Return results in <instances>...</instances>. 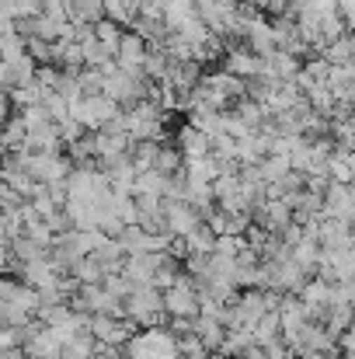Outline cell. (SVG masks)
<instances>
[{"mask_svg": "<svg viewBox=\"0 0 355 359\" xmlns=\"http://www.w3.org/2000/svg\"><path fill=\"white\" fill-rule=\"evenodd\" d=\"M95 359H125V356H122L118 349H102V353H98Z\"/></svg>", "mask_w": 355, "mask_h": 359, "instance_id": "obj_36", "label": "cell"}, {"mask_svg": "<svg viewBox=\"0 0 355 359\" xmlns=\"http://www.w3.org/2000/svg\"><path fill=\"white\" fill-rule=\"evenodd\" d=\"M11 119V98H7V91H0V126Z\"/></svg>", "mask_w": 355, "mask_h": 359, "instance_id": "obj_35", "label": "cell"}, {"mask_svg": "<svg viewBox=\"0 0 355 359\" xmlns=\"http://www.w3.org/2000/svg\"><path fill=\"white\" fill-rule=\"evenodd\" d=\"M230 311H234V328H254L258 321H261V314L268 311L265 307V290H247V293H240L234 304H230Z\"/></svg>", "mask_w": 355, "mask_h": 359, "instance_id": "obj_8", "label": "cell"}, {"mask_svg": "<svg viewBox=\"0 0 355 359\" xmlns=\"http://www.w3.org/2000/svg\"><path fill=\"white\" fill-rule=\"evenodd\" d=\"M258 171H261V182H265V185H279L293 168H289V157H275V154H268V157L258 164Z\"/></svg>", "mask_w": 355, "mask_h": 359, "instance_id": "obj_21", "label": "cell"}, {"mask_svg": "<svg viewBox=\"0 0 355 359\" xmlns=\"http://www.w3.org/2000/svg\"><path fill=\"white\" fill-rule=\"evenodd\" d=\"M240 359H265V353H261V346H254L251 353H244V356H240Z\"/></svg>", "mask_w": 355, "mask_h": 359, "instance_id": "obj_37", "label": "cell"}, {"mask_svg": "<svg viewBox=\"0 0 355 359\" xmlns=\"http://www.w3.org/2000/svg\"><path fill=\"white\" fill-rule=\"evenodd\" d=\"M164 314L185 318V321H195L199 318V283L188 272H181L174 279V286L164 290Z\"/></svg>", "mask_w": 355, "mask_h": 359, "instance_id": "obj_2", "label": "cell"}, {"mask_svg": "<svg viewBox=\"0 0 355 359\" xmlns=\"http://www.w3.org/2000/svg\"><path fill=\"white\" fill-rule=\"evenodd\" d=\"M202 224V213L192 210L188 203H164V227L171 238H188Z\"/></svg>", "mask_w": 355, "mask_h": 359, "instance_id": "obj_7", "label": "cell"}, {"mask_svg": "<svg viewBox=\"0 0 355 359\" xmlns=\"http://www.w3.org/2000/svg\"><path fill=\"white\" fill-rule=\"evenodd\" d=\"M102 4H105V18L122 28V25H136L143 0H102Z\"/></svg>", "mask_w": 355, "mask_h": 359, "instance_id": "obj_13", "label": "cell"}, {"mask_svg": "<svg viewBox=\"0 0 355 359\" xmlns=\"http://www.w3.org/2000/svg\"><path fill=\"white\" fill-rule=\"evenodd\" d=\"M14 88V81H11V67L0 60V91H11Z\"/></svg>", "mask_w": 355, "mask_h": 359, "instance_id": "obj_33", "label": "cell"}, {"mask_svg": "<svg viewBox=\"0 0 355 359\" xmlns=\"http://www.w3.org/2000/svg\"><path fill=\"white\" fill-rule=\"evenodd\" d=\"M240 251H244V238H234V234H220L213 248V255H223V258H237Z\"/></svg>", "mask_w": 355, "mask_h": 359, "instance_id": "obj_27", "label": "cell"}, {"mask_svg": "<svg viewBox=\"0 0 355 359\" xmlns=\"http://www.w3.org/2000/svg\"><path fill=\"white\" fill-rule=\"evenodd\" d=\"M35 81H39L46 91H60V84H63V70H60V67H39Z\"/></svg>", "mask_w": 355, "mask_h": 359, "instance_id": "obj_29", "label": "cell"}, {"mask_svg": "<svg viewBox=\"0 0 355 359\" xmlns=\"http://www.w3.org/2000/svg\"><path fill=\"white\" fill-rule=\"evenodd\" d=\"M223 70L237 77V81H258V77H265V60L261 56H254L251 49H244V46H230L227 49V56H223Z\"/></svg>", "mask_w": 355, "mask_h": 359, "instance_id": "obj_6", "label": "cell"}, {"mask_svg": "<svg viewBox=\"0 0 355 359\" xmlns=\"http://www.w3.org/2000/svg\"><path fill=\"white\" fill-rule=\"evenodd\" d=\"M338 349L345 353V359L355 356V325L349 328V332H345V335H342V339H338Z\"/></svg>", "mask_w": 355, "mask_h": 359, "instance_id": "obj_31", "label": "cell"}, {"mask_svg": "<svg viewBox=\"0 0 355 359\" xmlns=\"http://www.w3.org/2000/svg\"><path fill=\"white\" fill-rule=\"evenodd\" d=\"M95 39H98V42H102V46H105V49L116 56L118 42H122V28H118L116 21H109V18H105V21H98V25H95Z\"/></svg>", "mask_w": 355, "mask_h": 359, "instance_id": "obj_24", "label": "cell"}, {"mask_svg": "<svg viewBox=\"0 0 355 359\" xmlns=\"http://www.w3.org/2000/svg\"><path fill=\"white\" fill-rule=\"evenodd\" d=\"M157 147H160V143H132V150H129V161H132L136 175H139V171H150V168H153Z\"/></svg>", "mask_w": 355, "mask_h": 359, "instance_id": "obj_23", "label": "cell"}, {"mask_svg": "<svg viewBox=\"0 0 355 359\" xmlns=\"http://www.w3.org/2000/svg\"><path fill=\"white\" fill-rule=\"evenodd\" d=\"M258 342H254V335L247 332V328H230L227 332V339H223V346H220V356H234L240 359L244 353H251Z\"/></svg>", "mask_w": 355, "mask_h": 359, "instance_id": "obj_16", "label": "cell"}, {"mask_svg": "<svg viewBox=\"0 0 355 359\" xmlns=\"http://www.w3.org/2000/svg\"><path fill=\"white\" fill-rule=\"evenodd\" d=\"M116 63L122 74H132V77H143V63H146V39L136 35V32H122V42L116 49ZM146 81V77H143Z\"/></svg>", "mask_w": 355, "mask_h": 359, "instance_id": "obj_5", "label": "cell"}, {"mask_svg": "<svg viewBox=\"0 0 355 359\" xmlns=\"http://www.w3.org/2000/svg\"><path fill=\"white\" fill-rule=\"evenodd\" d=\"M118 109L116 102L109 98V95H95V98H81V102H74L70 105V119H77L88 133H98V129H105L109 122L116 119Z\"/></svg>", "mask_w": 355, "mask_h": 359, "instance_id": "obj_3", "label": "cell"}, {"mask_svg": "<svg viewBox=\"0 0 355 359\" xmlns=\"http://www.w3.org/2000/svg\"><path fill=\"white\" fill-rule=\"evenodd\" d=\"M116 241L122 244V251H125V255H150V251H153V248H150L153 234H146V231H143V227H136V224H132V227H125Z\"/></svg>", "mask_w": 355, "mask_h": 359, "instance_id": "obj_17", "label": "cell"}, {"mask_svg": "<svg viewBox=\"0 0 355 359\" xmlns=\"http://www.w3.org/2000/svg\"><path fill=\"white\" fill-rule=\"evenodd\" d=\"M25 356H32V359H63V339L56 335V328H39V332L25 342Z\"/></svg>", "mask_w": 355, "mask_h": 359, "instance_id": "obj_9", "label": "cell"}, {"mask_svg": "<svg viewBox=\"0 0 355 359\" xmlns=\"http://www.w3.org/2000/svg\"><path fill=\"white\" fill-rule=\"evenodd\" d=\"M174 147L181 150V157H209L213 154V136H206V133H199V129H192L185 122L178 129V143Z\"/></svg>", "mask_w": 355, "mask_h": 359, "instance_id": "obj_10", "label": "cell"}, {"mask_svg": "<svg viewBox=\"0 0 355 359\" xmlns=\"http://www.w3.org/2000/svg\"><path fill=\"white\" fill-rule=\"evenodd\" d=\"M164 192H167V178L160 175V171H139L136 175V182H132V196H160L164 199Z\"/></svg>", "mask_w": 355, "mask_h": 359, "instance_id": "obj_18", "label": "cell"}, {"mask_svg": "<svg viewBox=\"0 0 355 359\" xmlns=\"http://www.w3.org/2000/svg\"><path fill=\"white\" fill-rule=\"evenodd\" d=\"M11 255H14V265H32V262H39V258H46V248H39L32 238H21L11 244Z\"/></svg>", "mask_w": 355, "mask_h": 359, "instance_id": "obj_22", "label": "cell"}, {"mask_svg": "<svg viewBox=\"0 0 355 359\" xmlns=\"http://www.w3.org/2000/svg\"><path fill=\"white\" fill-rule=\"evenodd\" d=\"M14 265V255H11V244L0 241V269H11Z\"/></svg>", "mask_w": 355, "mask_h": 359, "instance_id": "obj_34", "label": "cell"}, {"mask_svg": "<svg viewBox=\"0 0 355 359\" xmlns=\"http://www.w3.org/2000/svg\"><path fill=\"white\" fill-rule=\"evenodd\" d=\"M136 325L132 321H125V318H109V314H91V339L102 346V349H118V346H125L136 332H132Z\"/></svg>", "mask_w": 355, "mask_h": 359, "instance_id": "obj_4", "label": "cell"}, {"mask_svg": "<svg viewBox=\"0 0 355 359\" xmlns=\"http://www.w3.org/2000/svg\"><path fill=\"white\" fill-rule=\"evenodd\" d=\"M192 4H195V7H202V4H213V0H192Z\"/></svg>", "mask_w": 355, "mask_h": 359, "instance_id": "obj_38", "label": "cell"}, {"mask_svg": "<svg viewBox=\"0 0 355 359\" xmlns=\"http://www.w3.org/2000/svg\"><path fill=\"white\" fill-rule=\"evenodd\" d=\"M192 335L202 342V349H206V353H220V346H223V339H227V328H223L216 318L199 314V318L192 321Z\"/></svg>", "mask_w": 355, "mask_h": 359, "instance_id": "obj_11", "label": "cell"}, {"mask_svg": "<svg viewBox=\"0 0 355 359\" xmlns=\"http://www.w3.org/2000/svg\"><path fill=\"white\" fill-rule=\"evenodd\" d=\"M321 56H324L331 67H349V63H355V32H345L342 39L328 42V46L321 49Z\"/></svg>", "mask_w": 355, "mask_h": 359, "instance_id": "obj_12", "label": "cell"}, {"mask_svg": "<svg viewBox=\"0 0 355 359\" xmlns=\"http://www.w3.org/2000/svg\"><path fill=\"white\" fill-rule=\"evenodd\" d=\"M42 109L49 112V119L56 122V126H60V122H67V119H70V102H67V98H63L60 91H49V95L42 98Z\"/></svg>", "mask_w": 355, "mask_h": 359, "instance_id": "obj_25", "label": "cell"}, {"mask_svg": "<svg viewBox=\"0 0 355 359\" xmlns=\"http://www.w3.org/2000/svg\"><path fill=\"white\" fill-rule=\"evenodd\" d=\"M102 286H105V290H109L116 300H122V304H125V297L132 293V283H129L122 272H118V276H105V283H102Z\"/></svg>", "mask_w": 355, "mask_h": 359, "instance_id": "obj_28", "label": "cell"}, {"mask_svg": "<svg viewBox=\"0 0 355 359\" xmlns=\"http://www.w3.org/2000/svg\"><path fill=\"white\" fill-rule=\"evenodd\" d=\"M338 293H342V300H345V304H352V307H355V279H349V283H338Z\"/></svg>", "mask_w": 355, "mask_h": 359, "instance_id": "obj_32", "label": "cell"}, {"mask_svg": "<svg viewBox=\"0 0 355 359\" xmlns=\"http://www.w3.org/2000/svg\"><path fill=\"white\" fill-rule=\"evenodd\" d=\"M122 311H125V321H132L136 328H157L164 325V293L157 286H132Z\"/></svg>", "mask_w": 355, "mask_h": 359, "instance_id": "obj_1", "label": "cell"}, {"mask_svg": "<svg viewBox=\"0 0 355 359\" xmlns=\"http://www.w3.org/2000/svg\"><path fill=\"white\" fill-rule=\"evenodd\" d=\"M181 168H185L181 150L171 147V143H160V147H157V157H153V171H160L164 178H171V175H178Z\"/></svg>", "mask_w": 355, "mask_h": 359, "instance_id": "obj_14", "label": "cell"}, {"mask_svg": "<svg viewBox=\"0 0 355 359\" xmlns=\"http://www.w3.org/2000/svg\"><path fill=\"white\" fill-rule=\"evenodd\" d=\"M98 353H102V346L91 339V332H84V335H77L63 346V359H95Z\"/></svg>", "mask_w": 355, "mask_h": 359, "instance_id": "obj_20", "label": "cell"}, {"mask_svg": "<svg viewBox=\"0 0 355 359\" xmlns=\"http://www.w3.org/2000/svg\"><path fill=\"white\" fill-rule=\"evenodd\" d=\"M70 279H77L81 286H98V283H105V269L88 255V258H77L70 265Z\"/></svg>", "mask_w": 355, "mask_h": 359, "instance_id": "obj_15", "label": "cell"}, {"mask_svg": "<svg viewBox=\"0 0 355 359\" xmlns=\"http://www.w3.org/2000/svg\"><path fill=\"white\" fill-rule=\"evenodd\" d=\"M251 335H254V342H258V346H268V342H275V339L282 335L279 311H265V314H261V321L251 328Z\"/></svg>", "mask_w": 355, "mask_h": 359, "instance_id": "obj_19", "label": "cell"}, {"mask_svg": "<svg viewBox=\"0 0 355 359\" xmlns=\"http://www.w3.org/2000/svg\"><path fill=\"white\" fill-rule=\"evenodd\" d=\"M25 53H28L39 67H53V60H56L53 42H46V39H25Z\"/></svg>", "mask_w": 355, "mask_h": 359, "instance_id": "obj_26", "label": "cell"}, {"mask_svg": "<svg viewBox=\"0 0 355 359\" xmlns=\"http://www.w3.org/2000/svg\"><path fill=\"white\" fill-rule=\"evenodd\" d=\"M261 353H265V359H289V346L282 342V339H275V342H268V346H261Z\"/></svg>", "mask_w": 355, "mask_h": 359, "instance_id": "obj_30", "label": "cell"}]
</instances>
